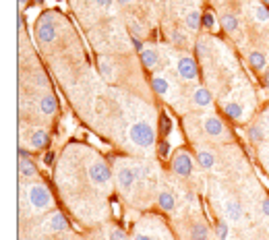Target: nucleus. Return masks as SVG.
I'll use <instances>...</instances> for the list:
<instances>
[{"label": "nucleus", "mask_w": 269, "mask_h": 240, "mask_svg": "<svg viewBox=\"0 0 269 240\" xmlns=\"http://www.w3.org/2000/svg\"><path fill=\"white\" fill-rule=\"evenodd\" d=\"M201 25H203V27L205 29H215V17H213V13H209V11H207V13H203V17H201Z\"/></svg>", "instance_id": "29"}, {"label": "nucleus", "mask_w": 269, "mask_h": 240, "mask_svg": "<svg viewBox=\"0 0 269 240\" xmlns=\"http://www.w3.org/2000/svg\"><path fill=\"white\" fill-rule=\"evenodd\" d=\"M215 236H218L220 240H226V238H228V224H226L224 219H218V221H215Z\"/></svg>", "instance_id": "26"}, {"label": "nucleus", "mask_w": 269, "mask_h": 240, "mask_svg": "<svg viewBox=\"0 0 269 240\" xmlns=\"http://www.w3.org/2000/svg\"><path fill=\"white\" fill-rule=\"evenodd\" d=\"M44 162H46V164H52V162H54V153H52V151H48V153H46V159H44Z\"/></svg>", "instance_id": "38"}, {"label": "nucleus", "mask_w": 269, "mask_h": 240, "mask_svg": "<svg viewBox=\"0 0 269 240\" xmlns=\"http://www.w3.org/2000/svg\"><path fill=\"white\" fill-rule=\"evenodd\" d=\"M36 35H38V40L41 44H52L56 38V29H54V25H52L50 21V15H46L44 19H40L38 23V29H36Z\"/></svg>", "instance_id": "6"}, {"label": "nucleus", "mask_w": 269, "mask_h": 240, "mask_svg": "<svg viewBox=\"0 0 269 240\" xmlns=\"http://www.w3.org/2000/svg\"><path fill=\"white\" fill-rule=\"evenodd\" d=\"M265 120H267V124H269V110L265 112Z\"/></svg>", "instance_id": "46"}, {"label": "nucleus", "mask_w": 269, "mask_h": 240, "mask_svg": "<svg viewBox=\"0 0 269 240\" xmlns=\"http://www.w3.org/2000/svg\"><path fill=\"white\" fill-rule=\"evenodd\" d=\"M131 40H133V46H135V50H137V52H143V44L139 42V38H131Z\"/></svg>", "instance_id": "36"}, {"label": "nucleus", "mask_w": 269, "mask_h": 240, "mask_svg": "<svg viewBox=\"0 0 269 240\" xmlns=\"http://www.w3.org/2000/svg\"><path fill=\"white\" fill-rule=\"evenodd\" d=\"M172 42L178 44V46H185V44H186V35L182 33V31H174V33H172Z\"/></svg>", "instance_id": "32"}, {"label": "nucleus", "mask_w": 269, "mask_h": 240, "mask_svg": "<svg viewBox=\"0 0 269 240\" xmlns=\"http://www.w3.org/2000/svg\"><path fill=\"white\" fill-rule=\"evenodd\" d=\"M265 54L263 52H250L248 54V66L253 68V70H261V68H265Z\"/></svg>", "instance_id": "20"}, {"label": "nucleus", "mask_w": 269, "mask_h": 240, "mask_svg": "<svg viewBox=\"0 0 269 240\" xmlns=\"http://www.w3.org/2000/svg\"><path fill=\"white\" fill-rule=\"evenodd\" d=\"M19 172L23 178H33V176L38 174V168L36 164L29 159V155L25 153V151H21V155H19Z\"/></svg>", "instance_id": "7"}, {"label": "nucleus", "mask_w": 269, "mask_h": 240, "mask_svg": "<svg viewBox=\"0 0 269 240\" xmlns=\"http://www.w3.org/2000/svg\"><path fill=\"white\" fill-rule=\"evenodd\" d=\"M176 68H178V75L185 79V81H195L199 77V66L193 56H180Z\"/></svg>", "instance_id": "5"}, {"label": "nucleus", "mask_w": 269, "mask_h": 240, "mask_svg": "<svg viewBox=\"0 0 269 240\" xmlns=\"http://www.w3.org/2000/svg\"><path fill=\"white\" fill-rule=\"evenodd\" d=\"M87 174H89V180H91L93 184H106V182H110V176H112L108 164L102 162V159L93 162V164L87 168Z\"/></svg>", "instance_id": "4"}, {"label": "nucleus", "mask_w": 269, "mask_h": 240, "mask_svg": "<svg viewBox=\"0 0 269 240\" xmlns=\"http://www.w3.org/2000/svg\"><path fill=\"white\" fill-rule=\"evenodd\" d=\"M133 172H135V178H137V180L145 178V174H147V172H145V166H135Z\"/></svg>", "instance_id": "33"}, {"label": "nucleus", "mask_w": 269, "mask_h": 240, "mask_svg": "<svg viewBox=\"0 0 269 240\" xmlns=\"http://www.w3.org/2000/svg\"><path fill=\"white\" fill-rule=\"evenodd\" d=\"M261 211H263V216H267V218H269V197H267V199H263V203H261Z\"/></svg>", "instance_id": "35"}, {"label": "nucleus", "mask_w": 269, "mask_h": 240, "mask_svg": "<svg viewBox=\"0 0 269 240\" xmlns=\"http://www.w3.org/2000/svg\"><path fill=\"white\" fill-rule=\"evenodd\" d=\"M29 203L36 211H46L52 207V195L44 184H31L29 186Z\"/></svg>", "instance_id": "2"}, {"label": "nucleus", "mask_w": 269, "mask_h": 240, "mask_svg": "<svg viewBox=\"0 0 269 240\" xmlns=\"http://www.w3.org/2000/svg\"><path fill=\"white\" fill-rule=\"evenodd\" d=\"M263 83H265V87H269V70H265V75H263Z\"/></svg>", "instance_id": "40"}, {"label": "nucleus", "mask_w": 269, "mask_h": 240, "mask_svg": "<svg viewBox=\"0 0 269 240\" xmlns=\"http://www.w3.org/2000/svg\"><path fill=\"white\" fill-rule=\"evenodd\" d=\"M185 199H186V201H195V195H193V193H186Z\"/></svg>", "instance_id": "41"}, {"label": "nucleus", "mask_w": 269, "mask_h": 240, "mask_svg": "<svg viewBox=\"0 0 269 240\" xmlns=\"http://www.w3.org/2000/svg\"><path fill=\"white\" fill-rule=\"evenodd\" d=\"M46 0H33V4H44Z\"/></svg>", "instance_id": "44"}, {"label": "nucleus", "mask_w": 269, "mask_h": 240, "mask_svg": "<svg viewBox=\"0 0 269 240\" xmlns=\"http://www.w3.org/2000/svg\"><path fill=\"white\" fill-rule=\"evenodd\" d=\"M197 164L203 168V170H211L213 164H215V157L211 151H207V149H199L197 151Z\"/></svg>", "instance_id": "12"}, {"label": "nucleus", "mask_w": 269, "mask_h": 240, "mask_svg": "<svg viewBox=\"0 0 269 240\" xmlns=\"http://www.w3.org/2000/svg\"><path fill=\"white\" fill-rule=\"evenodd\" d=\"M158 153H160V157H164V159L170 155V143H168V141H160V143H158Z\"/></svg>", "instance_id": "31"}, {"label": "nucleus", "mask_w": 269, "mask_h": 240, "mask_svg": "<svg viewBox=\"0 0 269 240\" xmlns=\"http://www.w3.org/2000/svg\"><path fill=\"white\" fill-rule=\"evenodd\" d=\"M56 97L52 95V93H48V95H44L41 97V102H40V110H41V114H46V116H52V114L56 112Z\"/></svg>", "instance_id": "14"}, {"label": "nucleus", "mask_w": 269, "mask_h": 240, "mask_svg": "<svg viewBox=\"0 0 269 240\" xmlns=\"http://www.w3.org/2000/svg\"><path fill=\"white\" fill-rule=\"evenodd\" d=\"M36 83H40V85H46V77H44V75H36Z\"/></svg>", "instance_id": "39"}, {"label": "nucleus", "mask_w": 269, "mask_h": 240, "mask_svg": "<svg viewBox=\"0 0 269 240\" xmlns=\"http://www.w3.org/2000/svg\"><path fill=\"white\" fill-rule=\"evenodd\" d=\"M110 240H126V236H124L123 230H114V232H112V236H110Z\"/></svg>", "instance_id": "34"}, {"label": "nucleus", "mask_w": 269, "mask_h": 240, "mask_svg": "<svg viewBox=\"0 0 269 240\" xmlns=\"http://www.w3.org/2000/svg\"><path fill=\"white\" fill-rule=\"evenodd\" d=\"M100 75L106 79V81H112L114 79V66H112V62L106 60V58H100Z\"/></svg>", "instance_id": "23"}, {"label": "nucleus", "mask_w": 269, "mask_h": 240, "mask_svg": "<svg viewBox=\"0 0 269 240\" xmlns=\"http://www.w3.org/2000/svg\"><path fill=\"white\" fill-rule=\"evenodd\" d=\"M170 131H172V120L166 116V114H162V120H160V132H162V137H168Z\"/></svg>", "instance_id": "28"}, {"label": "nucleus", "mask_w": 269, "mask_h": 240, "mask_svg": "<svg viewBox=\"0 0 269 240\" xmlns=\"http://www.w3.org/2000/svg\"><path fill=\"white\" fill-rule=\"evenodd\" d=\"M261 4H265V6H267V4H269V0H261Z\"/></svg>", "instance_id": "47"}, {"label": "nucleus", "mask_w": 269, "mask_h": 240, "mask_svg": "<svg viewBox=\"0 0 269 240\" xmlns=\"http://www.w3.org/2000/svg\"><path fill=\"white\" fill-rule=\"evenodd\" d=\"M31 145L33 149H46L50 145V137H48V132L46 131H36L31 135Z\"/></svg>", "instance_id": "15"}, {"label": "nucleus", "mask_w": 269, "mask_h": 240, "mask_svg": "<svg viewBox=\"0 0 269 240\" xmlns=\"http://www.w3.org/2000/svg\"><path fill=\"white\" fill-rule=\"evenodd\" d=\"M201 13H199V11H190L188 15H186V19H185V23H186V27L190 29V31H197L199 27H203V25H201Z\"/></svg>", "instance_id": "22"}, {"label": "nucleus", "mask_w": 269, "mask_h": 240, "mask_svg": "<svg viewBox=\"0 0 269 240\" xmlns=\"http://www.w3.org/2000/svg\"><path fill=\"white\" fill-rule=\"evenodd\" d=\"M158 205L164 209V211H174L176 209V197L168 191H164L158 195Z\"/></svg>", "instance_id": "11"}, {"label": "nucleus", "mask_w": 269, "mask_h": 240, "mask_svg": "<svg viewBox=\"0 0 269 240\" xmlns=\"http://www.w3.org/2000/svg\"><path fill=\"white\" fill-rule=\"evenodd\" d=\"M203 129H205L207 135H211V137H222V135H224V124H222L220 118H215V116L205 118Z\"/></svg>", "instance_id": "10"}, {"label": "nucleus", "mask_w": 269, "mask_h": 240, "mask_svg": "<svg viewBox=\"0 0 269 240\" xmlns=\"http://www.w3.org/2000/svg\"><path fill=\"white\" fill-rule=\"evenodd\" d=\"M172 170H174V174L182 176V178H188L195 170L193 157H190L186 151H178V153L174 155V159H172Z\"/></svg>", "instance_id": "3"}, {"label": "nucleus", "mask_w": 269, "mask_h": 240, "mask_svg": "<svg viewBox=\"0 0 269 240\" xmlns=\"http://www.w3.org/2000/svg\"><path fill=\"white\" fill-rule=\"evenodd\" d=\"M193 102L199 106V108H207V106H211L213 95L207 87H197L195 93H193Z\"/></svg>", "instance_id": "9"}, {"label": "nucleus", "mask_w": 269, "mask_h": 240, "mask_svg": "<svg viewBox=\"0 0 269 240\" xmlns=\"http://www.w3.org/2000/svg\"><path fill=\"white\" fill-rule=\"evenodd\" d=\"M116 2H118V4H128L131 0H116Z\"/></svg>", "instance_id": "43"}, {"label": "nucleus", "mask_w": 269, "mask_h": 240, "mask_svg": "<svg viewBox=\"0 0 269 240\" xmlns=\"http://www.w3.org/2000/svg\"><path fill=\"white\" fill-rule=\"evenodd\" d=\"M116 178H118V186H120V189H123V191H131L133 189V184H135V172H133V168H120V170H118V176H116Z\"/></svg>", "instance_id": "8"}, {"label": "nucleus", "mask_w": 269, "mask_h": 240, "mask_svg": "<svg viewBox=\"0 0 269 240\" xmlns=\"http://www.w3.org/2000/svg\"><path fill=\"white\" fill-rule=\"evenodd\" d=\"M50 230H54V232H64V230H68V221H66V218H64L60 211H56L54 216H52V219H50Z\"/></svg>", "instance_id": "16"}, {"label": "nucleus", "mask_w": 269, "mask_h": 240, "mask_svg": "<svg viewBox=\"0 0 269 240\" xmlns=\"http://www.w3.org/2000/svg\"><path fill=\"white\" fill-rule=\"evenodd\" d=\"M128 137H131V141L139 147H151L153 141H155V132L151 129V124L135 122L131 127V131H128Z\"/></svg>", "instance_id": "1"}, {"label": "nucleus", "mask_w": 269, "mask_h": 240, "mask_svg": "<svg viewBox=\"0 0 269 240\" xmlns=\"http://www.w3.org/2000/svg\"><path fill=\"white\" fill-rule=\"evenodd\" d=\"M255 17H257V21L269 23V11H267V6H265V4H257V6H255Z\"/></svg>", "instance_id": "27"}, {"label": "nucleus", "mask_w": 269, "mask_h": 240, "mask_svg": "<svg viewBox=\"0 0 269 240\" xmlns=\"http://www.w3.org/2000/svg\"><path fill=\"white\" fill-rule=\"evenodd\" d=\"M220 23H222V27H224V31H236L238 29V19L234 15H230V13H226V15H222V19H220Z\"/></svg>", "instance_id": "24"}, {"label": "nucleus", "mask_w": 269, "mask_h": 240, "mask_svg": "<svg viewBox=\"0 0 269 240\" xmlns=\"http://www.w3.org/2000/svg\"><path fill=\"white\" fill-rule=\"evenodd\" d=\"M207 52H209V48H207V44H205L203 40H199V42L195 44V54H197L199 58H205V56H207Z\"/></svg>", "instance_id": "30"}, {"label": "nucleus", "mask_w": 269, "mask_h": 240, "mask_svg": "<svg viewBox=\"0 0 269 240\" xmlns=\"http://www.w3.org/2000/svg\"><path fill=\"white\" fill-rule=\"evenodd\" d=\"M190 240H209V228L205 224H193L190 226Z\"/></svg>", "instance_id": "18"}, {"label": "nucleus", "mask_w": 269, "mask_h": 240, "mask_svg": "<svg viewBox=\"0 0 269 240\" xmlns=\"http://www.w3.org/2000/svg\"><path fill=\"white\" fill-rule=\"evenodd\" d=\"M141 62H143L147 68H153V66H158L160 54H158V52H155L153 48H143V52H141Z\"/></svg>", "instance_id": "13"}, {"label": "nucleus", "mask_w": 269, "mask_h": 240, "mask_svg": "<svg viewBox=\"0 0 269 240\" xmlns=\"http://www.w3.org/2000/svg\"><path fill=\"white\" fill-rule=\"evenodd\" d=\"M151 87H153V91L155 93H160V95H166L168 93V81L164 77H153L151 79Z\"/></svg>", "instance_id": "25"}, {"label": "nucleus", "mask_w": 269, "mask_h": 240, "mask_svg": "<svg viewBox=\"0 0 269 240\" xmlns=\"http://www.w3.org/2000/svg\"><path fill=\"white\" fill-rule=\"evenodd\" d=\"M247 135H248V139L253 141V143H261V141L265 139V129H263V124H250L248 131H247Z\"/></svg>", "instance_id": "19"}, {"label": "nucleus", "mask_w": 269, "mask_h": 240, "mask_svg": "<svg viewBox=\"0 0 269 240\" xmlns=\"http://www.w3.org/2000/svg\"><path fill=\"white\" fill-rule=\"evenodd\" d=\"M95 4H100V6H110L112 4V0H93Z\"/></svg>", "instance_id": "37"}, {"label": "nucleus", "mask_w": 269, "mask_h": 240, "mask_svg": "<svg viewBox=\"0 0 269 240\" xmlns=\"http://www.w3.org/2000/svg\"><path fill=\"white\" fill-rule=\"evenodd\" d=\"M135 240H151L149 236H143V234H139V236H135Z\"/></svg>", "instance_id": "42"}, {"label": "nucleus", "mask_w": 269, "mask_h": 240, "mask_svg": "<svg viewBox=\"0 0 269 240\" xmlns=\"http://www.w3.org/2000/svg\"><path fill=\"white\" fill-rule=\"evenodd\" d=\"M242 205L240 203H236V201H230L228 205H226V216H228V219H232V221H240L242 219Z\"/></svg>", "instance_id": "17"}, {"label": "nucleus", "mask_w": 269, "mask_h": 240, "mask_svg": "<svg viewBox=\"0 0 269 240\" xmlns=\"http://www.w3.org/2000/svg\"><path fill=\"white\" fill-rule=\"evenodd\" d=\"M224 112H226V116L232 118V120H240V118H242V114H245V110H242V106H240V104H236V102L226 104Z\"/></svg>", "instance_id": "21"}, {"label": "nucleus", "mask_w": 269, "mask_h": 240, "mask_svg": "<svg viewBox=\"0 0 269 240\" xmlns=\"http://www.w3.org/2000/svg\"><path fill=\"white\" fill-rule=\"evenodd\" d=\"M27 4V0H19V6H25Z\"/></svg>", "instance_id": "45"}]
</instances>
